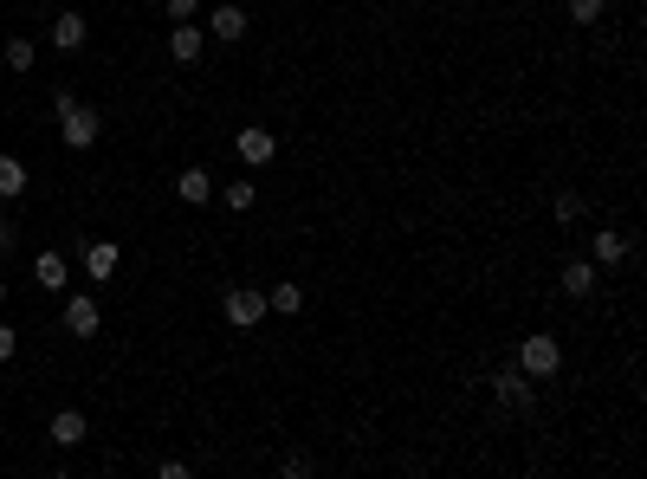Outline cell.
<instances>
[{
    "instance_id": "cell-9",
    "label": "cell",
    "mask_w": 647,
    "mask_h": 479,
    "mask_svg": "<svg viewBox=\"0 0 647 479\" xmlns=\"http://www.w3.org/2000/svg\"><path fill=\"white\" fill-rule=\"evenodd\" d=\"M59 318H65V331H72V337H98L104 331V318H98V305H91V298H65Z\"/></svg>"
},
{
    "instance_id": "cell-6",
    "label": "cell",
    "mask_w": 647,
    "mask_h": 479,
    "mask_svg": "<svg viewBox=\"0 0 647 479\" xmlns=\"http://www.w3.org/2000/svg\"><path fill=\"white\" fill-rule=\"evenodd\" d=\"M557 285L570 298H596V285H602V272H596V259H563V272H557Z\"/></svg>"
},
{
    "instance_id": "cell-11",
    "label": "cell",
    "mask_w": 647,
    "mask_h": 479,
    "mask_svg": "<svg viewBox=\"0 0 647 479\" xmlns=\"http://www.w3.org/2000/svg\"><path fill=\"white\" fill-rule=\"evenodd\" d=\"M85 39H91V20H85V13H59V20H52V46H59V52H78Z\"/></svg>"
},
{
    "instance_id": "cell-7",
    "label": "cell",
    "mask_w": 647,
    "mask_h": 479,
    "mask_svg": "<svg viewBox=\"0 0 647 479\" xmlns=\"http://www.w3.org/2000/svg\"><path fill=\"white\" fill-rule=\"evenodd\" d=\"M201 46H208V33H201L195 20H175V33H169V59H182V65H201Z\"/></svg>"
},
{
    "instance_id": "cell-26",
    "label": "cell",
    "mask_w": 647,
    "mask_h": 479,
    "mask_svg": "<svg viewBox=\"0 0 647 479\" xmlns=\"http://www.w3.org/2000/svg\"><path fill=\"white\" fill-rule=\"evenodd\" d=\"M169 20H195V0H169Z\"/></svg>"
},
{
    "instance_id": "cell-1",
    "label": "cell",
    "mask_w": 647,
    "mask_h": 479,
    "mask_svg": "<svg viewBox=\"0 0 647 479\" xmlns=\"http://www.w3.org/2000/svg\"><path fill=\"white\" fill-rule=\"evenodd\" d=\"M518 369H525L531 382H550V376L563 369V344H557L550 331H531L525 344H518Z\"/></svg>"
},
{
    "instance_id": "cell-12",
    "label": "cell",
    "mask_w": 647,
    "mask_h": 479,
    "mask_svg": "<svg viewBox=\"0 0 647 479\" xmlns=\"http://www.w3.org/2000/svg\"><path fill=\"white\" fill-rule=\"evenodd\" d=\"M117 240H85V272H91V285L98 279H110V272H117Z\"/></svg>"
},
{
    "instance_id": "cell-21",
    "label": "cell",
    "mask_w": 647,
    "mask_h": 479,
    "mask_svg": "<svg viewBox=\"0 0 647 479\" xmlns=\"http://www.w3.org/2000/svg\"><path fill=\"white\" fill-rule=\"evenodd\" d=\"M570 221H583V195L563 188V195H557V227H570Z\"/></svg>"
},
{
    "instance_id": "cell-27",
    "label": "cell",
    "mask_w": 647,
    "mask_h": 479,
    "mask_svg": "<svg viewBox=\"0 0 647 479\" xmlns=\"http://www.w3.org/2000/svg\"><path fill=\"white\" fill-rule=\"evenodd\" d=\"M0 305H7V279H0Z\"/></svg>"
},
{
    "instance_id": "cell-2",
    "label": "cell",
    "mask_w": 647,
    "mask_h": 479,
    "mask_svg": "<svg viewBox=\"0 0 647 479\" xmlns=\"http://www.w3.org/2000/svg\"><path fill=\"white\" fill-rule=\"evenodd\" d=\"M220 311H227L233 331H253V324L266 318V292H253V285H233V292L220 298Z\"/></svg>"
},
{
    "instance_id": "cell-4",
    "label": "cell",
    "mask_w": 647,
    "mask_h": 479,
    "mask_svg": "<svg viewBox=\"0 0 647 479\" xmlns=\"http://www.w3.org/2000/svg\"><path fill=\"white\" fill-rule=\"evenodd\" d=\"M628 253H635V240H628L622 227H596V240H589V259H596V272H615Z\"/></svg>"
},
{
    "instance_id": "cell-13",
    "label": "cell",
    "mask_w": 647,
    "mask_h": 479,
    "mask_svg": "<svg viewBox=\"0 0 647 479\" xmlns=\"http://www.w3.org/2000/svg\"><path fill=\"white\" fill-rule=\"evenodd\" d=\"M91 434V421L78 415V408H59V415H52V447H78Z\"/></svg>"
},
{
    "instance_id": "cell-22",
    "label": "cell",
    "mask_w": 647,
    "mask_h": 479,
    "mask_svg": "<svg viewBox=\"0 0 647 479\" xmlns=\"http://www.w3.org/2000/svg\"><path fill=\"white\" fill-rule=\"evenodd\" d=\"M279 473H285V479H305V473H311V460H305V454H285V460H279Z\"/></svg>"
},
{
    "instance_id": "cell-14",
    "label": "cell",
    "mask_w": 647,
    "mask_h": 479,
    "mask_svg": "<svg viewBox=\"0 0 647 479\" xmlns=\"http://www.w3.org/2000/svg\"><path fill=\"white\" fill-rule=\"evenodd\" d=\"M175 195H182L188 208H201V201L214 195V175L208 169H182V175H175Z\"/></svg>"
},
{
    "instance_id": "cell-19",
    "label": "cell",
    "mask_w": 647,
    "mask_h": 479,
    "mask_svg": "<svg viewBox=\"0 0 647 479\" xmlns=\"http://www.w3.org/2000/svg\"><path fill=\"white\" fill-rule=\"evenodd\" d=\"M33 39H7V72H33Z\"/></svg>"
},
{
    "instance_id": "cell-8",
    "label": "cell",
    "mask_w": 647,
    "mask_h": 479,
    "mask_svg": "<svg viewBox=\"0 0 647 479\" xmlns=\"http://www.w3.org/2000/svg\"><path fill=\"white\" fill-rule=\"evenodd\" d=\"M492 395H499V408H531V376L525 369H499V376H492Z\"/></svg>"
},
{
    "instance_id": "cell-17",
    "label": "cell",
    "mask_w": 647,
    "mask_h": 479,
    "mask_svg": "<svg viewBox=\"0 0 647 479\" xmlns=\"http://www.w3.org/2000/svg\"><path fill=\"white\" fill-rule=\"evenodd\" d=\"M298 305H305V292H298L292 279H285V285H272V292H266V311H285V318H292Z\"/></svg>"
},
{
    "instance_id": "cell-5",
    "label": "cell",
    "mask_w": 647,
    "mask_h": 479,
    "mask_svg": "<svg viewBox=\"0 0 647 479\" xmlns=\"http://www.w3.org/2000/svg\"><path fill=\"white\" fill-rule=\"evenodd\" d=\"M59 123H65V130H59V136H65V149H91V143H98V130H104L98 111H85V104H72V111H65Z\"/></svg>"
},
{
    "instance_id": "cell-23",
    "label": "cell",
    "mask_w": 647,
    "mask_h": 479,
    "mask_svg": "<svg viewBox=\"0 0 647 479\" xmlns=\"http://www.w3.org/2000/svg\"><path fill=\"white\" fill-rule=\"evenodd\" d=\"M72 104H78V91H72V85H59V91H52V117H65Z\"/></svg>"
},
{
    "instance_id": "cell-16",
    "label": "cell",
    "mask_w": 647,
    "mask_h": 479,
    "mask_svg": "<svg viewBox=\"0 0 647 479\" xmlns=\"http://www.w3.org/2000/svg\"><path fill=\"white\" fill-rule=\"evenodd\" d=\"M33 279H39V292H65V259L59 253H39L33 259Z\"/></svg>"
},
{
    "instance_id": "cell-10",
    "label": "cell",
    "mask_w": 647,
    "mask_h": 479,
    "mask_svg": "<svg viewBox=\"0 0 647 479\" xmlns=\"http://www.w3.org/2000/svg\"><path fill=\"white\" fill-rule=\"evenodd\" d=\"M208 33L227 39V46H240V39H246V7H233V0H227V7H214L208 13Z\"/></svg>"
},
{
    "instance_id": "cell-15",
    "label": "cell",
    "mask_w": 647,
    "mask_h": 479,
    "mask_svg": "<svg viewBox=\"0 0 647 479\" xmlns=\"http://www.w3.org/2000/svg\"><path fill=\"white\" fill-rule=\"evenodd\" d=\"M220 201H227L233 214H246V208H253V201H259V182H253V175H233V182L220 188Z\"/></svg>"
},
{
    "instance_id": "cell-25",
    "label": "cell",
    "mask_w": 647,
    "mask_h": 479,
    "mask_svg": "<svg viewBox=\"0 0 647 479\" xmlns=\"http://www.w3.org/2000/svg\"><path fill=\"white\" fill-rule=\"evenodd\" d=\"M13 240H20V234H13V221H7V214H0V259L13 253Z\"/></svg>"
},
{
    "instance_id": "cell-24",
    "label": "cell",
    "mask_w": 647,
    "mask_h": 479,
    "mask_svg": "<svg viewBox=\"0 0 647 479\" xmlns=\"http://www.w3.org/2000/svg\"><path fill=\"white\" fill-rule=\"evenodd\" d=\"M13 350H20V331H13V324H0V363H7Z\"/></svg>"
},
{
    "instance_id": "cell-20",
    "label": "cell",
    "mask_w": 647,
    "mask_h": 479,
    "mask_svg": "<svg viewBox=\"0 0 647 479\" xmlns=\"http://www.w3.org/2000/svg\"><path fill=\"white\" fill-rule=\"evenodd\" d=\"M602 7H609V0H570V20H576V26H596Z\"/></svg>"
},
{
    "instance_id": "cell-18",
    "label": "cell",
    "mask_w": 647,
    "mask_h": 479,
    "mask_svg": "<svg viewBox=\"0 0 647 479\" xmlns=\"http://www.w3.org/2000/svg\"><path fill=\"white\" fill-rule=\"evenodd\" d=\"M20 188H26V169H20V156H0V195H20Z\"/></svg>"
},
{
    "instance_id": "cell-3",
    "label": "cell",
    "mask_w": 647,
    "mask_h": 479,
    "mask_svg": "<svg viewBox=\"0 0 647 479\" xmlns=\"http://www.w3.org/2000/svg\"><path fill=\"white\" fill-rule=\"evenodd\" d=\"M233 149H240V162H246V169H266V162L279 156V136H272L266 123H246V130L233 136Z\"/></svg>"
}]
</instances>
